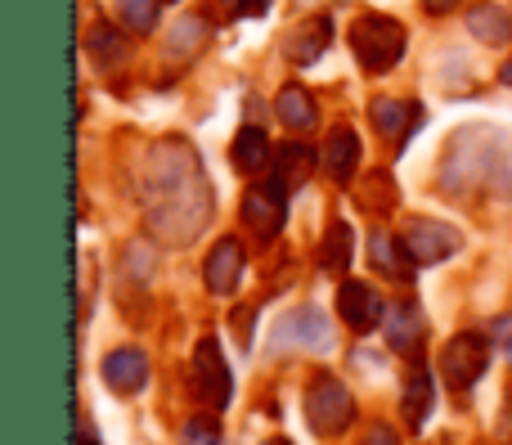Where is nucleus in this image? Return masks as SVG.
Returning <instances> with one entry per match:
<instances>
[{
  "label": "nucleus",
  "mask_w": 512,
  "mask_h": 445,
  "mask_svg": "<svg viewBox=\"0 0 512 445\" xmlns=\"http://www.w3.org/2000/svg\"><path fill=\"white\" fill-rule=\"evenodd\" d=\"M400 239H405L409 257H414L418 266H436V261H450L454 252L463 248V234L454 230V225L427 221V216H414V221H405Z\"/></svg>",
  "instance_id": "nucleus-6"
},
{
  "label": "nucleus",
  "mask_w": 512,
  "mask_h": 445,
  "mask_svg": "<svg viewBox=\"0 0 512 445\" xmlns=\"http://www.w3.org/2000/svg\"><path fill=\"white\" fill-rule=\"evenodd\" d=\"M243 270H248V252L239 239H216V248L203 261V284L216 297H234L243 284Z\"/></svg>",
  "instance_id": "nucleus-8"
},
{
  "label": "nucleus",
  "mask_w": 512,
  "mask_h": 445,
  "mask_svg": "<svg viewBox=\"0 0 512 445\" xmlns=\"http://www.w3.org/2000/svg\"><path fill=\"white\" fill-rule=\"evenodd\" d=\"M351 252H355V230L346 221H333L324 234V248H319V266L328 275H342V270H351Z\"/></svg>",
  "instance_id": "nucleus-23"
},
{
  "label": "nucleus",
  "mask_w": 512,
  "mask_h": 445,
  "mask_svg": "<svg viewBox=\"0 0 512 445\" xmlns=\"http://www.w3.org/2000/svg\"><path fill=\"white\" fill-rule=\"evenodd\" d=\"M315 167H319V153L310 149V144L292 140L274 153V185H279L283 194H297V189L315 176Z\"/></svg>",
  "instance_id": "nucleus-13"
},
{
  "label": "nucleus",
  "mask_w": 512,
  "mask_h": 445,
  "mask_svg": "<svg viewBox=\"0 0 512 445\" xmlns=\"http://www.w3.org/2000/svg\"><path fill=\"white\" fill-rule=\"evenodd\" d=\"M283 221H288V194H283L274 180L270 185H252L248 194H243V225H248L261 243L279 239Z\"/></svg>",
  "instance_id": "nucleus-7"
},
{
  "label": "nucleus",
  "mask_w": 512,
  "mask_h": 445,
  "mask_svg": "<svg viewBox=\"0 0 512 445\" xmlns=\"http://www.w3.org/2000/svg\"><path fill=\"white\" fill-rule=\"evenodd\" d=\"M499 77H504V86H512V59L504 63V72H499Z\"/></svg>",
  "instance_id": "nucleus-32"
},
{
  "label": "nucleus",
  "mask_w": 512,
  "mask_h": 445,
  "mask_svg": "<svg viewBox=\"0 0 512 445\" xmlns=\"http://www.w3.org/2000/svg\"><path fill=\"white\" fill-rule=\"evenodd\" d=\"M432 405H436V383H432V369L423 360H414V369L405 374V396H400V414L414 432H423V423L432 419Z\"/></svg>",
  "instance_id": "nucleus-12"
},
{
  "label": "nucleus",
  "mask_w": 512,
  "mask_h": 445,
  "mask_svg": "<svg viewBox=\"0 0 512 445\" xmlns=\"http://www.w3.org/2000/svg\"><path fill=\"white\" fill-rule=\"evenodd\" d=\"M189 387L194 396L207 405L212 414H221L225 405L234 401V374H230V360H225L221 342L216 338H203L194 347V369H189Z\"/></svg>",
  "instance_id": "nucleus-4"
},
{
  "label": "nucleus",
  "mask_w": 512,
  "mask_h": 445,
  "mask_svg": "<svg viewBox=\"0 0 512 445\" xmlns=\"http://www.w3.org/2000/svg\"><path fill=\"white\" fill-rule=\"evenodd\" d=\"M508 360H512V342H508Z\"/></svg>",
  "instance_id": "nucleus-34"
},
{
  "label": "nucleus",
  "mask_w": 512,
  "mask_h": 445,
  "mask_svg": "<svg viewBox=\"0 0 512 445\" xmlns=\"http://www.w3.org/2000/svg\"><path fill=\"white\" fill-rule=\"evenodd\" d=\"M274 113H279V122L292 126V131H315V122H319L315 95H310L306 86H283L279 99H274Z\"/></svg>",
  "instance_id": "nucleus-20"
},
{
  "label": "nucleus",
  "mask_w": 512,
  "mask_h": 445,
  "mask_svg": "<svg viewBox=\"0 0 512 445\" xmlns=\"http://www.w3.org/2000/svg\"><path fill=\"white\" fill-rule=\"evenodd\" d=\"M360 445H400V437H396V428H387V423H373V428L360 437Z\"/></svg>",
  "instance_id": "nucleus-29"
},
{
  "label": "nucleus",
  "mask_w": 512,
  "mask_h": 445,
  "mask_svg": "<svg viewBox=\"0 0 512 445\" xmlns=\"http://www.w3.org/2000/svg\"><path fill=\"white\" fill-rule=\"evenodd\" d=\"M261 445H292L288 437H270V441H261Z\"/></svg>",
  "instance_id": "nucleus-33"
},
{
  "label": "nucleus",
  "mask_w": 512,
  "mask_h": 445,
  "mask_svg": "<svg viewBox=\"0 0 512 445\" xmlns=\"http://www.w3.org/2000/svg\"><path fill=\"white\" fill-rule=\"evenodd\" d=\"M387 342H391V351H400L409 360L423 356V315H418L414 302L387 311Z\"/></svg>",
  "instance_id": "nucleus-17"
},
{
  "label": "nucleus",
  "mask_w": 512,
  "mask_h": 445,
  "mask_svg": "<svg viewBox=\"0 0 512 445\" xmlns=\"http://www.w3.org/2000/svg\"><path fill=\"white\" fill-rule=\"evenodd\" d=\"M185 445H221V423L216 414H194L185 423Z\"/></svg>",
  "instance_id": "nucleus-27"
},
{
  "label": "nucleus",
  "mask_w": 512,
  "mask_h": 445,
  "mask_svg": "<svg viewBox=\"0 0 512 445\" xmlns=\"http://www.w3.org/2000/svg\"><path fill=\"white\" fill-rule=\"evenodd\" d=\"M351 50L364 72H391L405 59V27L387 14H360L351 27Z\"/></svg>",
  "instance_id": "nucleus-2"
},
{
  "label": "nucleus",
  "mask_w": 512,
  "mask_h": 445,
  "mask_svg": "<svg viewBox=\"0 0 512 445\" xmlns=\"http://www.w3.org/2000/svg\"><path fill=\"white\" fill-rule=\"evenodd\" d=\"M423 5H427V9H436V14H445V9H454L459 0H423Z\"/></svg>",
  "instance_id": "nucleus-30"
},
{
  "label": "nucleus",
  "mask_w": 512,
  "mask_h": 445,
  "mask_svg": "<svg viewBox=\"0 0 512 445\" xmlns=\"http://www.w3.org/2000/svg\"><path fill=\"white\" fill-rule=\"evenodd\" d=\"M328 45H333V18H328V14H310V18H301V23L288 32L283 54H288L297 68H310V63H315Z\"/></svg>",
  "instance_id": "nucleus-11"
},
{
  "label": "nucleus",
  "mask_w": 512,
  "mask_h": 445,
  "mask_svg": "<svg viewBox=\"0 0 512 445\" xmlns=\"http://www.w3.org/2000/svg\"><path fill=\"white\" fill-rule=\"evenodd\" d=\"M158 5L162 0H117V18H122L126 32L149 36L158 27Z\"/></svg>",
  "instance_id": "nucleus-26"
},
{
  "label": "nucleus",
  "mask_w": 512,
  "mask_h": 445,
  "mask_svg": "<svg viewBox=\"0 0 512 445\" xmlns=\"http://www.w3.org/2000/svg\"><path fill=\"white\" fill-rule=\"evenodd\" d=\"M490 369V342L481 333H454L441 351V374L454 392H468L481 374Z\"/></svg>",
  "instance_id": "nucleus-5"
},
{
  "label": "nucleus",
  "mask_w": 512,
  "mask_h": 445,
  "mask_svg": "<svg viewBox=\"0 0 512 445\" xmlns=\"http://www.w3.org/2000/svg\"><path fill=\"white\" fill-rule=\"evenodd\" d=\"M230 162L243 171V176H256L261 167H270V140H265L261 126H243L230 144Z\"/></svg>",
  "instance_id": "nucleus-21"
},
{
  "label": "nucleus",
  "mask_w": 512,
  "mask_h": 445,
  "mask_svg": "<svg viewBox=\"0 0 512 445\" xmlns=\"http://www.w3.org/2000/svg\"><path fill=\"white\" fill-rule=\"evenodd\" d=\"M306 423L319 437H342L355 423V396L337 374H315L306 387Z\"/></svg>",
  "instance_id": "nucleus-3"
},
{
  "label": "nucleus",
  "mask_w": 512,
  "mask_h": 445,
  "mask_svg": "<svg viewBox=\"0 0 512 445\" xmlns=\"http://www.w3.org/2000/svg\"><path fill=\"white\" fill-rule=\"evenodd\" d=\"M207 36H212V23H207V14H185L176 23V32H171L167 54H171V59H194V54L207 45Z\"/></svg>",
  "instance_id": "nucleus-24"
},
{
  "label": "nucleus",
  "mask_w": 512,
  "mask_h": 445,
  "mask_svg": "<svg viewBox=\"0 0 512 445\" xmlns=\"http://www.w3.org/2000/svg\"><path fill=\"white\" fill-rule=\"evenodd\" d=\"M324 171L337 185H351L355 171H360V135L351 126H333L324 140Z\"/></svg>",
  "instance_id": "nucleus-15"
},
{
  "label": "nucleus",
  "mask_w": 512,
  "mask_h": 445,
  "mask_svg": "<svg viewBox=\"0 0 512 445\" xmlns=\"http://www.w3.org/2000/svg\"><path fill=\"white\" fill-rule=\"evenodd\" d=\"M468 32L486 45H512V14L504 5L477 0V5H468Z\"/></svg>",
  "instance_id": "nucleus-18"
},
{
  "label": "nucleus",
  "mask_w": 512,
  "mask_h": 445,
  "mask_svg": "<svg viewBox=\"0 0 512 445\" xmlns=\"http://www.w3.org/2000/svg\"><path fill=\"white\" fill-rule=\"evenodd\" d=\"M81 445H99V437H95V428H81Z\"/></svg>",
  "instance_id": "nucleus-31"
},
{
  "label": "nucleus",
  "mask_w": 512,
  "mask_h": 445,
  "mask_svg": "<svg viewBox=\"0 0 512 445\" xmlns=\"http://www.w3.org/2000/svg\"><path fill=\"white\" fill-rule=\"evenodd\" d=\"M144 225L171 248H185L207 230L216 212V194L203 176V162L185 140H158L140 167Z\"/></svg>",
  "instance_id": "nucleus-1"
},
{
  "label": "nucleus",
  "mask_w": 512,
  "mask_h": 445,
  "mask_svg": "<svg viewBox=\"0 0 512 445\" xmlns=\"http://www.w3.org/2000/svg\"><path fill=\"white\" fill-rule=\"evenodd\" d=\"M337 315H342V320L351 324L355 333H373L382 320H387V306H382V297L373 293L369 284H360V279H346V284L337 288Z\"/></svg>",
  "instance_id": "nucleus-9"
},
{
  "label": "nucleus",
  "mask_w": 512,
  "mask_h": 445,
  "mask_svg": "<svg viewBox=\"0 0 512 445\" xmlns=\"http://www.w3.org/2000/svg\"><path fill=\"white\" fill-rule=\"evenodd\" d=\"M86 54L95 63H122L126 54H131V45H126V36H122V27H113V23H95L86 32Z\"/></svg>",
  "instance_id": "nucleus-25"
},
{
  "label": "nucleus",
  "mask_w": 512,
  "mask_h": 445,
  "mask_svg": "<svg viewBox=\"0 0 512 445\" xmlns=\"http://www.w3.org/2000/svg\"><path fill=\"white\" fill-rule=\"evenodd\" d=\"M270 9V0H221L225 18H261Z\"/></svg>",
  "instance_id": "nucleus-28"
},
{
  "label": "nucleus",
  "mask_w": 512,
  "mask_h": 445,
  "mask_svg": "<svg viewBox=\"0 0 512 445\" xmlns=\"http://www.w3.org/2000/svg\"><path fill=\"white\" fill-rule=\"evenodd\" d=\"M369 117H373V126H378L387 140H396V144H405L409 135L423 126V108L409 104V99H373Z\"/></svg>",
  "instance_id": "nucleus-14"
},
{
  "label": "nucleus",
  "mask_w": 512,
  "mask_h": 445,
  "mask_svg": "<svg viewBox=\"0 0 512 445\" xmlns=\"http://www.w3.org/2000/svg\"><path fill=\"white\" fill-rule=\"evenodd\" d=\"M99 374H104V383L113 387L117 396H135V392H144V383H149V356H144L140 347H117L104 356Z\"/></svg>",
  "instance_id": "nucleus-10"
},
{
  "label": "nucleus",
  "mask_w": 512,
  "mask_h": 445,
  "mask_svg": "<svg viewBox=\"0 0 512 445\" xmlns=\"http://www.w3.org/2000/svg\"><path fill=\"white\" fill-rule=\"evenodd\" d=\"M369 261H373V270H382L387 279H400V284H409L414 266H418V261L409 257L405 239H396V234H387V230L369 234Z\"/></svg>",
  "instance_id": "nucleus-16"
},
{
  "label": "nucleus",
  "mask_w": 512,
  "mask_h": 445,
  "mask_svg": "<svg viewBox=\"0 0 512 445\" xmlns=\"http://www.w3.org/2000/svg\"><path fill=\"white\" fill-rule=\"evenodd\" d=\"M283 338L301 342V347H310V351H328V347H333V329H328V320H324V311H319V306H301V311L283 324Z\"/></svg>",
  "instance_id": "nucleus-19"
},
{
  "label": "nucleus",
  "mask_w": 512,
  "mask_h": 445,
  "mask_svg": "<svg viewBox=\"0 0 512 445\" xmlns=\"http://www.w3.org/2000/svg\"><path fill=\"white\" fill-rule=\"evenodd\" d=\"M396 198H400V189H396L391 171H369V176L360 180V189H355V203L373 216H387L391 207H396Z\"/></svg>",
  "instance_id": "nucleus-22"
}]
</instances>
